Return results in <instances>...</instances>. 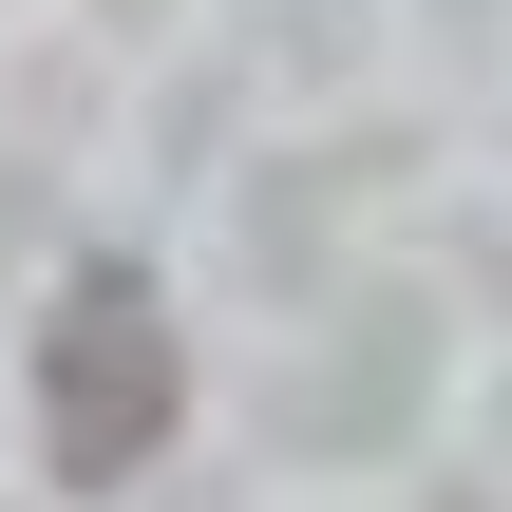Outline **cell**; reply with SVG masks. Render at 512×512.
<instances>
[{
    "label": "cell",
    "instance_id": "obj_1",
    "mask_svg": "<svg viewBox=\"0 0 512 512\" xmlns=\"http://www.w3.org/2000/svg\"><path fill=\"white\" fill-rule=\"evenodd\" d=\"M171 418H190L171 285H152V266H76V285H57V323H38V456H57V494L152 475V456H171Z\"/></svg>",
    "mask_w": 512,
    "mask_h": 512
}]
</instances>
